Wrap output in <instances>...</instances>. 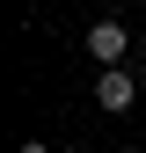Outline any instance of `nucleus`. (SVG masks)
Masks as SVG:
<instances>
[{
    "label": "nucleus",
    "mask_w": 146,
    "mask_h": 153,
    "mask_svg": "<svg viewBox=\"0 0 146 153\" xmlns=\"http://www.w3.org/2000/svg\"><path fill=\"white\" fill-rule=\"evenodd\" d=\"M88 59H95L102 73H110V66H117V59H124V22H110V15H102V22H95V29H88Z\"/></svg>",
    "instance_id": "nucleus-1"
},
{
    "label": "nucleus",
    "mask_w": 146,
    "mask_h": 153,
    "mask_svg": "<svg viewBox=\"0 0 146 153\" xmlns=\"http://www.w3.org/2000/svg\"><path fill=\"white\" fill-rule=\"evenodd\" d=\"M22 153H51V146H44V139H36V146H22Z\"/></svg>",
    "instance_id": "nucleus-3"
},
{
    "label": "nucleus",
    "mask_w": 146,
    "mask_h": 153,
    "mask_svg": "<svg viewBox=\"0 0 146 153\" xmlns=\"http://www.w3.org/2000/svg\"><path fill=\"white\" fill-rule=\"evenodd\" d=\"M132 95H139V80H132L124 66H110L102 80H95V102H102V109H132Z\"/></svg>",
    "instance_id": "nucleus-2"
}]
</instances>
